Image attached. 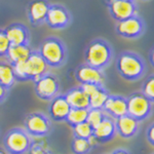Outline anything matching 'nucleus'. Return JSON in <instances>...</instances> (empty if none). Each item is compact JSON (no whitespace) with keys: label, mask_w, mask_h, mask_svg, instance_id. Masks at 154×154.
I'll return each mask as SVG.
<instances>
[{"label":"nucleus","mask_w":154,"mask_h":154,"mask_svg":"<svg viewBox=\"0 0 154 154\" xmlns=\"http://www.w3.org/2000/svg\"><path fill=\"white\" fill-rule=\"evenodd\" d=\"M116 70L119 76L126 81H138L147 73V63L140 54L123 51L116 58Z\"/></svg>","instance_id":"1"},{"label":"nucleus","mask_w":154,"mask_h":154,"mask_svg":"<svg viewBox=\"0 0 154 154\" xmlns=\"http://www.w3.org/2000/svg\"><path fill=\"white\" fill-rule=\"evenodd\" d=\"M14 68V76L17 82H26V81H36L42 75L48 72L49 67L38 51L33 49L29 58L25 62L11 65Z\"/></svg>","instance_id":"2"},{"label":"nucleus","mask_w":154,"mask_h":154,"mask_svg":"<svg viewBox=\"0 0 154 154\" xmlns=\"http://www.w3.org/2000/svg\"><path fill=\"white\" fill-rule=\"evenodd\" d=\"M114 58V49L109 41L104 38L93 39L84 51V63L104 70L109 67Z\"/></svg>","instance_id":"3"},{"label":"nucleus","mask_w":154,"mask_h":154,"mask_svg":"<svg viewBox=\"0 0 154 154\" xmlns=\"http://www.w3.org/2000/svg\"><path fill=\"white\" fill-rule=\"evenodd\" d=\"M38 51L49 68H61L68 59L65 42L57 36L46 37L41 42Z\"/></svg>","instance_id":"4"},{"label":"nucleus","mask_w":154,"mask_h":154,"mask_svg":"<svg viewBox=\"0 0 154 154\" xmlns=\"http://www.w3.org/2000/svg\"><path fill=\"white\" fill-rule=\"evenodd\" d=\"M32 139L23 128H12L3 137V148L8 154H25L29 151Z\"/></svg>","instance_id":"5"},{"label":"nucleus","mask_w":154,"mask_h":154,"mask_svg":"<svg viewBox=\"0 0 154 154\" xmlns=\"http://www.w3.org/2000/svg\"><path fill=\"white\" fill-rule=\"evenodd\" d=\"M128 114L139 122L147 119L152 114L153 103L148 100L141 91H135L126 98Z\"/></svg>","instance_id":"6"},{"label":"nucleus","mask_w":154,"mask_h":154,"mask_svg":"<svg viewBox=\"0 0 154 154\" xmlns=\"http://www.w3.org/2000/svg\"><path fill=\"white\" fill-rule=\"evenodd\" d=\"M24 130L30 137L44 138L51 131V120L45 114L41 112H31L24 119Z\"/></svg>","instance_id":"7"},{"label":"nucleus","mask_w":154,"mask_h":154,"mask_svg":"<svg viewBox=\"0 0 154 154\" xmlns=\"http://www.w3.org/2000/svg\"><path fill=\"white\" fill-rule=\"evenodd\" d=\"M34 91L37 98L40 100L46 102L53 100L60 91L59 77L56 74L48 72L34 81Z\"/></svg>","instance_id":"8"},{"label":"nucleus","mask_w":154,"mask_h":154,"mask_svg":"<svg viewBox=\"0 0 154 154\" xmlns=\"http://www.w3.org/2000/svg\"><path fill=\"white\" fill-rule=\"evenodd\" d=\"M146 25L144 20L139 14L133 16L123 21L117 22L115 26V32L118 36L126 39H137L144 34Z\"/></svg>","instance_id":"9"},{"label":"nucleus","mask_w":154,"mask_h":154,"mask_svg":"<svg viewBox=\"0 0 154 154\" xmlns=\"http://www.w3.org/2000/svg\"><path fill=\"white\" fill-rule=\"evenodd\" d=\"M72 22V16L68 8L60 3H54L49 5L45 23L51 29L62 30L65 29Z\"/></svg>","instance_id":"10"},{"label":"nucleus","mask_w":154,"mask_h":154,"mask_svg":"<svg viewBox=\"0 0 154 154\" xmlns=\"http://www.w3.org/2000/svg\"><path fill=\"white\" fill-rule=\"evenodd\" d=\"M74 77L79 84L104 85L106 80L103 70L97 69L86 63H82L77 67L74 72Z\"/></svg>","instance_id":"11"},{"label":"nucleus","mask_w":154,"mask_h":154,"mask_svg":"<svg viewBox=\"0 0 154 154\" xmlns=\"http://www.w3.org/2000/svg\"><path fill=\"white\" fill-rule=\"evenodd\" d=\"M107 8L110 14V17L116 23L138 14V6H137L136 0L113 1L107 3Z\"/></svg>","instance_id":"12"},{"label":"nucleus","mask_w":154,"mask_h":154,"mask_svg":"<svg viewBox=\"0 0 154 154\" xmlns=\"http://www.w3.org/2000/svg\"><path fill=\"white\" fill-rule=\"evenodd\" d=\"M51 3L48 0H31L27 5V17L33 27L41 26L45 23Z\"/></svg>","instance_id":"13"},{"label":"nucleus","mask_w":154,"mask_h":154,"mask_svg":"<svg viewBox=\"0 0 154 154\" xmlns=\"http://www.w3.org/2000/svg\"><path fill=\"white\" fill-rule=\"evenodd\" d=\"M11 45H30L31 34L26 25L14 23L4 29Z\"/></svg>","instance_id":"14"},{"label":"nucleus","mask_w":154,"mask_h":154,"mask_svg":"<svg viewBox=\"0 0 154 154\" xmlns=\"http://www.w3.org/2000/svg\"><path fill=\"white\" fill-rule=\"evenodd\" d=\"M116 135L114 119L106 114L105 118L93 128V138L97 143H108L113 140Z\"/></svg>","instance_id":"15"},{"label":"nucleus","mask_w":154,"mask_h":154,"mask_svg":"<svg viewBox=\"0 0 154 154\" xmlns=\"http://www.w3.org/2000/svg\"><path fill=\"white\" fill-rule=\"evenodd\" d=\"M71 107L67 102L65 95H57L49 101L48 115L51 120L56 122H63L66 120Z\"/></svg>","instance_id":"16"},{"label":"nucleus","mask_w":154,"mask_h":154,"mask_svg":"<svg viewBox=\"0 0 154 154\" xmlns=\"http://www.w3.org/2000/svg\"><path fill=\"white\" fill-rule=\"evenodd\" d=\"M107 115L116 119L120 116L128 114V104H126V98L120 95H109L106 100L103 108Z\"/></svg>","instance_id":"17"},{"label":"nucleus","mask_w":154,"mask_h":154,"mask_svg":"<svg viewBox=\"0 0 154 154\" xmlns=\"http://www.w3.org/2000/svg\"><path fill=\"white\" fill-rule=\"evenodd\" d=\"M116 134L123 139H131L137 135L139 131V121L136 120L128 114L114 119Z\"/></svg>","instance_id":"18"},{"label":"nucleus","mask_w":154,"mask_h":154,"mask_svg":"<svg viewBox=\"0 0 154 154\" xmlns=\"http://www.w3.org/2000/svg\"><path fill=\"white\" fill-rule=\"evenodd\" d=\"M65 98L71 108H89V98L80 85L69 89L65 94Z\"/></svg>","instance_id":"19"},{"label":"nucleus","mask_w":154,"mask_h":154,"mask_svg":"<svg viewBox=\"0 0 154 154\" xmlns=\"http://www.w3.org/2000/svg\"><path fill=\"white\" fill-rule=\"evenodd\" d=\"M32 51L33 49L30 45H11L7 51L5 59L11 65H14L17 63L26 61Z\"/></svg>","instance_id":"20"},{"label":"nucleus","mask_w":154,"mask_h":154,"mask_svg":"<svg viewBox=\"0 0 154 154\" xmlns=\"http://www.w3.org/2000/svg\"><path fill=\"white\" fill-rule=\"evenodd\" d=\"M17 82L14 68L8 62H0V84L9 91Z\"/></svg>","instance_id":"21"},{"label":"nucleus","mask_w":154,"mask_h":154,"mask_svg":"<svg viewBox=\"0 0 154 154\" xmlns=\"http://www.w3.org/2000/svg\"><path fill=\"white\" fill-rule=\"evenodd\" d=\"M96 141L91 139H81L73 137L71 142V151L73 154H88L91 151Z\"/></svg>","instance_id":"22"},{"label":"nucleus","mask_w":154,"mask_h":154,"mask_svg":"<svg viewBox=\"0 0 154 154\" xmlns=\"http://www.w3.org/2000/svg\"><path fill=\"white\" fill-rule=\"evenodd\" d=\"M109 93L106 89V88H104V85H100L96 88V91L91 94L89 98V108H96V109H102L105 104L106 100L108 99Z\"/></svg>","instance_id":"23"},{"label":"nucleus","mask_w":154,"mask_h":154,"mask_svg":"<svg viewBox=\"0 0 154 154\" xmlns=\"http://www.w3.org/2000/svg\"><path fill=\"white\" fill-rule=\"evenodd\" d=\"M88 109H81V108H71L69 114L67 116L65 122L71 128L75 126L79 123H82L86 121L88 117Z\"/></svg>","instance_id":"24"},{"label":"nucleus","mask_w":154,"mask_h":154,"mask_svg":"<svg viewBox=\"0 0 154 154\" xmlns=\"http://www.w3.org/2000/svg\"><path fill=\"white\" fill-rule=\"evenodd\" d=\"M29 154H54L48 144L43 140H33L29 148Z\"/></svg>","instance_id":"25"},{"label":"nucleus","mask_w":154,"mask_h":154,"mask_svg":"<svg viewBox=\"0 0 154 154\" xmlns=\"http://www.w3.org/2000/svg\"><path fill=\"white\" fill-rule=\"evenodd\" d=\"M105 116H106V113L104 112L103 109L88 108L86 122L94 128H96V126L98 125L104 118H105Z\"/></svg>","instance_id":"26"},{"label":"nucleus","mask_w":154,"mask_h":154,"mask_svg":"<svg viewBox=\"0 0 154 154\" xmlns=\"http://www.w3.org/2000/svg\"><path fill=\"white\" fill-rule=\"evenodd\" d=\"M72 131H73V137H75V138H81V139L93 138V128L86 121L73 126Z\"/></svg>","instance_id":"27"},{"label":"nucleus","mask_w":154,"mask_h":154,"mask_svg":"<svg viewBox=\"0 0 154 154\" xmlns=\"http://www.w3.org/2000/svg\"><path fill=\"white\" fill-rule=\"evenodd\" d=\"M141 93L143 94L148 100H150L152 103H154V75L150 74L147 76L145 81L142 84Z\"/></svg>","instance_id":"28"},{"label":"nucleus","mask_w":154,"mask_h":154,"mask_svg":"<svg viewBox=\"0 0 154 154\" xmlns=\"http://www.w3.org/2000/svg\"><path fill=\"white\" fill-rule=\"evenodd\" d=\"M9 46L11 43L7 39L4 29H0V58H5Z\"/></svg>","instance_id":"29"},{"label":"nucleus","mask_w":154,"mask_h":154,"mask_svg":"<svg viewBox=\"0 0 154 154\" xmlns=\"http://www.w3.org/2000/svg\"><path fill=\"white\" fill-rule=\"evenodd\" d=\"M146 138H147L148 143L153 147L154 146V125L153 123H151L150 126L148 128L147 133H146Z\"/></svg>","instance_id":"30"},{"label":"nucleus","mask_w":154,"mask_h":154,"mask_svg":"<svg viewBox=\"0 0 154 154\" xmlns=\"http://www.w3.org/2000/svg\"><path fill=\"white\" fill-rule=\"evenodd\" d=\"M7 96H8V91H7L6 88H4L3 86L0 84V104L3 103V102L6 100Z\"/></svg>","instance_id":"31"},{"label":"nucleus","mask_w":154,"mask_h":154,"mask_svg":"<svg viewBox=\"0 0 154 154\" xmlns=\"http://www.w3.org/2000/svg\"><path fill=\"white\" fill-rule=\"evenodd\" d=\"M111 154H131V153L123 148H118V149H115L114 151H112Z\"/></svg>","instance_id":"32"},{"label":"nucleus","mask_w":154,"mask_h":154,"mask_svg":"<svg viewBox=\"0 0 154 154\" xmlns=\"http://www.w3.org/2000/svg\"><path fill=\"white\" fill-rule=\"evenodd\" d=\"M150 63L151 65H153V48H151L150 51Z\"/></svg>","instance_id":"33"},{"label":"nucleus","mask_w":154,"mask_h":154,"mask_svg":"<svg viewBox=\"0 0 154 154\" xmlns=\"http://www.w3.org/2000/svg\"><path fill=\"white\" fill-rule=\"evenodd\" d=\"M0 154H8V153H7L5 150H4V148L0 147Z\"/></svg>","instance_id":"34"},{"label":"nucleus","mask_w":154,"mask_h":154,"mask_svg":"<svg viewBox=\"0 0 154 154\" xmlns=\"http://www.w3.org/2000/svg\"><path fill=\"white\" fill-rule=\"evenodd\" d=\"M105 1L107 4V3H110V2H113V1H118V0H105Z\"/></svg>","instance_id":"35"},{"label":"nucleus","mask_w":154,"mask_h":154,"mask_svg":"<svg viewBox=\"0 0 154 154\" xmlns=\"http://www.w3.org/2000/svg\"><path fill=\"white\" fill-rule=\"evenodd\" d=\"M142 1H149V0H142Z\"/></svg>","instance_id":"36"}]
</instances>
